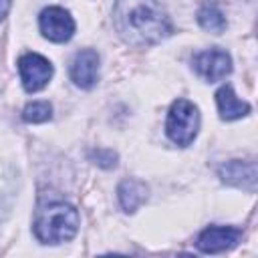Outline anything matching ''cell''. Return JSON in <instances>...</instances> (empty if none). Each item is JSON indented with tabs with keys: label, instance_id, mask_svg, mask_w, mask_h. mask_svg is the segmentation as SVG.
Returning a JSON list of instances; mask_svg holds the SVG:
<instances>
[{
	"label": "cell",
	"instance_id": "52a82bcc",
	"mask_svg": "<svg viewBox=\"0 0 258 258\" xmlns=\"http://www.w3.org/2000/svg\"><path fill=\"white\" fill-rule=\"evenodd\" d=\"M242 232L230 226H210L198 238V248L206 254H216L234 248L240 242Z\"/></svg>",
	"mask_w": 258,
	"mask_h": 258
},
{
	"label": "cell",
	"instance_id": "30bf717a",
	"mask_svg": "<svg viewBox=\"0 0 258 258\" xmlns=\"http://www.w3.org/2000/svg\"><path fill=\"white\" fill-rule=\"evenodd\" d=\"M216 103H218V109H220L222 119H226V121H234V119H240V117H244V115L250 113V105L246 101H240L234 95V91H232L230 85L222 87L216 93Z\"/></svg>",
	"mask_w": 258,
	"mask_h": 258
},
{
	"label": "cell",
	"instance_id": "7a4b0ae2",
	"mask_svg": "<svg viewBox=\"0 0 258 258\" xmlns=\"http://www.w3.org/2000/svg\"><path fill=\"white\" fill-rule=\"evenodd\" d=\"M79 230V212L64 202L42 206L34 220V234L42 244H60L75 238Z\"/></svg>",
	"mask_w": 258,
	"mask_h": 258
},
{
	"label": "cell",
	"instance_id": "3957f363",
	"mask_svg": "<svg viewBox=\"0 0 258 258\" xmlns=\"http://www.w3.org/2000/svg\"><path fill=\"white\" fill-rule=\"evenodd\" d=\"M200 129V113L198 107L194 103H189L187 99H177L169 113H167V123H165V131L169 135V139L181 147L189 145Z\"/></svg>",
	"mask_w": 258,
	"mask_h": 258
},
{
	"label": "cell",
	"instance_id": "8992f818",
	"mask_svg": "<svg viewBox=\"0 0 258 258\" xmlns=\"http://www.w3.org/2000/svg\"><path fill=\"white\" fill-rule=\"evenodd\" d=\"M194 69L204 81L216 83V81H222L232 71V58L226 50H220V48L204 50L194 58Z\"/></svg>",
	"mask_w": 258,
	"mask_h": 258
},
{
	"label": "cell",
	"instance_id": "4fadbf2b",
	"mask_svg": "<svg viewBox=\"0 0 258 258\" xmlns=\"http://www.w3.org/2000/svg\"><path fill=\"white\" fill-rule=\"evenodd\" d=\"M52 115V107L46 103V101H34V103H28L22 111V117L24 121L28 123H44L48 121Z\"/></svg>",
	"mask_w": 258,
	"mask_h": 258
},
{
	"label": "cell",
	"instance_id": "5bb4252c",
	"mask_svg": "<svg viewBox=\"0 0 258 258\" xmlns=\"http://www.w3.org/2000/svg\"><path fill=\"white\" fill-rule=\"evenodd\" d=\"M93 159L101 167H113L117 163V155L113 151H109V149H97V151H93Z\"/></svg>",
	"mask_w": 258,
	"mask_h": 258
},
{
	"label": "cell",
	"instance_id": "8fae6325",
	"mask_svg": "<svg viewBox=\"0 0 258 258\" xmlns=\"http://www.w3.org/2000/svg\"><path fill=\"white\" fill-rule=\"evenodd\" d=\"M117 194H119V202H121L123 210L125 212H135L147 200V185L141 179L129 177V179H123L119 183Z\"/></svg>",
	"mask_w": 258,
	"mask_h": 258
},
{
	"label": "cell",
	"instance_id": "6da1fadb",
	"mask_svg": "<svg viewBox=\"0 0 258 258\" xmlns=\"http://www.w3.org/2000/svg\"><path fill=\"white\" fill-rule=\"evenodd\" d=\"M113 24L133 46L157 44L171 34V20L157 0H115Z\"/></svg>",
	"mask_w": 258,
	"mask_h": 258
},
{
	"label": "cell",
	"instance_id": "9a60e30c",
	"mask_svg": "<svg viewBox=\"0 0 258 258\" xmlns=\"http://www.w3.org/2000/svg\"><path fill=\"white\" fill-rule=\"evenodd\" d=\"M10 4H12V0H0V20H2V18L8 14Z\"/></svg>",
	"mask_w": 258,
	"mask_h": 258
},
{
	"label": "cell",
	"instance_id": "9c48e42d",
	"mask_svg": "<svg viewBox=\"0 0 258 258\" xmlns=\"http://www.w3.org/2000/svg\"><path fill=\"white\" fill-rule=\"evenodd\" d=\"M220 177L222 181L236 185V187H244L254 191L256 189V163L254 161H228L226 165L220 167Z\"/></svg>",
	"mask_w": 258,
	"mask_h": 258
},
{
	"label": "cell",
	"instance_id": "5b68a950",
	"mask_svg": "<svg viewBox=\"0 0 258 258\" xmlns=\"http://www.w3.org/2000/svg\"><path fill=\"white\" fill-rule=\"evenodd\" d=\"M38 24H40L42 34L48 40H52V42H64V40H69L75 34V20H73V16L64 8H60V6L44 8L40 12Z\"/></svg>",
	"mask_w": 258,
	"mask_h": 258
},
{
	"label": "cell",
	"instance_id": "ba28073f",
	"mask_svg": "<svg viewBox=\"0 0 258 258\" xmlns=\"http://www.w3.org/2000/svg\"><path fill=\"white\" fill-rule=\"evenodd\" d=\"M71 79L81 89H91L99 79V54L93 48H85L75 54L71 62Z\"/></svg>",
	"mask_w": 258,
	"mask_h": 258
},
{
	"label": "cell",
	"instance_id": "277c9868",
	"mask_svg": "<svg viewBox=\"0 0 258 258\" xmlns=\"http://www.w3.org/2000/svg\"><path fill=\"white\" fill-rule=\"evenodd\" d=\"M18 71H20L22 85L28 93H36V91L44 89L52 77V64L36 52H28V54L20 56Z\"/></svg>",
	"mask_w": 258,
	"mask_h": 258
},
{
	"label": "cell",
	"instance_id": "7c38bea8",
	"mask_svg": "<svg viewBox=\"0 0 258 258\" xmlns=\"http://www.w3.org/2000/svg\"><path fill=\"white\" fill-rule=\"evenodd\" d=\"M198 22L204 30H210L214 34H220L226 28V16L214 0H208L202 4V8L198 10Z\"/></svg>",
	"mask_w": 258,
	"mask_h": 258
}]
</instances>
